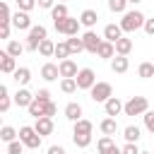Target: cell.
Here are the masks:
<instances>
[{
  "mask_svg": "<svg viewBox=\"0 0 154 154\" xmlns=\"http://www.w3.org/2000/svg\"><path fill=\"white\" fill-rule=\"evenodd\" d=\"M0 72H5V75L17 72V58H12L7 51H0Z\"/></svg>",
  "mask_w": 154,
  "mask_h": 154,
  "instance_id": "10",
  "label": "cell"
},
{
  "mask_svg": "<svg viewBox=\"0 0 154 154\" xmlns=\"http://www.w3.org/2000/svg\"><path fill=\"white\" fill-rule=\"evenodd\" d=\"M67 46H70V53H72V55H77V53L84 51V41L77 38V36H70V38H67Z\"/></svg>",
  "mask_w": 154,
  "mask_h": 154,
  "instance_id": "37",
  "label": "cell"
},
{
  "mask_svg": "<svg viewBox=\"0 0 154 154\" xmlns=\"http://www.w3.org/2000/svg\"><path fill=\"white\" fill-rule=\"evenodd\" d=\"M10 31H12V24H0V38L10 41Z\"/></svg>",
  "mask_w": 154,
  "mask_h": 154,
  "instance_id": "44",
  "label": "cell"
},
{
  "mask_svg": "<svg viewBox=\"0 0 154 154\" xmlns=\"http://www.w3.org/2000/svg\"><path fill=\"white\" fill-rule=\"evenodd\" d=\"M5 51H7V53H10L12 58H19V55H22V53L26 51V46H24V43H19V41H14V38H10V41H7V48H5Z\"/></svg>",
  "mask_w": 154,
  "mask_h": 154,
  "instance_id": "27",
  "label": "cell"
},
{
  "mask_svg": "<svg viewBox=\"0 0 154 154\" xmlns=\"http://www.w3.org/2000/svg\"><path fill=\"white\" fill-rule=\"evenodd\" d=\"M36 99L43 101V103H48V101H51V91H48V89H38V91H36Z\"/></svg>",
  "mask_w": 154,
  "mask_h": 154,
  "instance_id": "45",
  "label": "cell"
},
{
  "mask_svg": "<svg viewBox=\"0 0 154 154\" xmlns=\"http://www.w3.org/2000/svg\"><path fill=\"white\" fill-rule=\"evenodd\" d=\"M149 111V101H147V96H130L128 101H125V116H144Z\"/></svg>",
  "mask_w": 154,
  "mask_h": 154,
  "instance_id": "5",
  "label": "cell"
},
{
  "mask_svg": "<svg viewBox=\"0 0 154 154\" xmlns=\"http://www.w3.org/2000/svg\"><path fill=\"white\" fill-rule=\"evenodd\" d=\"M12 79H14L17 84H22V87H26V84L31 82V70H29V67H17V72L12 75Z\"/></svg>",
  "mask_w": 154,
  "mask_h": 154,
  "instance_id": "24",
  "label": "cell"
},
{
  "mask_svg": "<svg viewBox=\"0 0 154 154\" xmlns=\"http://www.w3.org/2000/svg\"><path fill=\"white\" fill-rule=\"evenodd\" d=\"M130 51H132V38L123 36V38L116 41V55H128Z\"/></svg>",
  "mask_w": 154,
  "mask_h": 154,
  "instance_id": "26",
  "label": "cell"
},
{
  "mask_svg": "<svg viewBox=\"0 0 154 154\" xmlns=\"http://www.w3.org/2000/svg\"><path fill=\"white\" fill-rule=\"evenodd\" d=\"M38 55H43V58H53V55H55V43H53L51 38L41 41V46H38Z\"/></svg>",
  "mask_w": 154,
  "mask_h": 154,
  "instance_id": "29",
  "label": "cell"
},
{
  "mask_svg": "<svg viewBox=\"0 0 154 154\" xmlns=\"http://www.w3.org/2000/svg\"><path fill=\"white\" fill-rule=\"evenodd\" d=\"M34 128H36V132H38L41 137H46V135L53 132V118H38V120L34 123Z\"/></svg>",
  "mask_w": 154,
  "mask_h": 154,
  "instance_id": "20",
  "label": "cell"
},
{
  "mask_svg": "<svg viewBox=\"0 0 154 154\" xmlns=\"http://www.w3.org/2000/svg\"><path fill=\"white\" fill-rule=\"evenodd\" d=\"M34 99H36V94H31V91H29L26 87H22V89H17V94H14V103H17L19 108H29Z\"/></svg>",
  "mask_w": 154,
  "mask_h": 154,
  "instance_id": "12",
  "label": "cell"
},
{
  "mask_svg": "<svg viewBox=\"0 0 154 154\" xmlns=\"http://www.w3.org/2000/svg\"><path fill=\"white\" fill-rule=\"evenodd\" d=\"M96 55H99V58H103V60H113V58H116V43H111V41H103Z\"/></svg>",
  "mask_w": 154,
  "mask_h": 154,
  "instance_id": "23",
  "label": "cell"
},
{
  "mask_svg": "<svg viewBox=\"0 0 154 154\" xmlns=\"http://www.w3.org/2000/svg\"><path fill=\"white\" fill-rule=\"evenodd\" d=\"M99 130H101L103 135H108V137L116 135V132H118V123H116V118H108V116H106V118L99 123Z\"/></svg>",
  "mask_w": 154,
  "mask_h": 154,
  "instance_id": "22",
  "label": "cell"
},
{
  "mask_svg": "<svg viewBox=\"0 0 154 154\" xmlns=\"http://www.w3.org/2000/svg\"><path fill=\"white\" fill-rule=\"evenodd\" d=\"M2 154H7V152H2Z\"/></svg>",
  "mask_w": 154,
  "mask_h": 154,
  "instance_id": "53",
  "label": "cell"
},
{
  "mask_svg": "<svg viewBox=\"0 0 154 154\" xmlns=\"http://www.w3.org/2000/svg\"><path fill=\"white\" fill-rule=\"evenodd\" d=\"M103 111H106L108 118H116V116H120V113L125 111V103H123L118 96H111V99L103 103Z\"/></svg>",
  "mask_w": 154,
  "mask_h": 154,
  "instance_id": "11",
  "label": "cell"
},
{
  "mask_svg": "<svg viewBox=\"0 0 154 154\" xmlns=\"http://www.w3.org/2000/svg\"><path fill=\"white\" fill-rule=\"evenodd\" d=\"M144 22H147V17H144L140 10H128L118 24H120L123 34H132V31H137V29H144Z\"/></svg>",
  "mask_w": 154,
  "mask_h": 154,
  "instance_id": "1",
  "label": "cell"
},
{
  "mask_svg": "<svg viewBox=\"0 0 154 154\" xmlns=\"http://www.w3.org/2000/svg\"><path fill=\"white\" fill-rule=\"evenodd\" d=\"M12 26L17 29V31H29L34 24H31V17H29V12H22V10H17L14 14H12Z\"/></svg>",
  "mask_w": 154,
  "mask_h": 154,
  "instance_id": "9",
  "label": "cell"
},
{
  "mask_svg": "<svg viewBox=\"0 0 154 154\" xmlns=\"http://www.w3.org/2000/svg\"><path fill=\"white\" fill-rule=\"evenodd\" d=\"M113 147H116V142H113V140H111L108 135H103V137H101V140L96 142V152H99V154H108V152H111Z\"/></svg>",
  "mask_w": 154,
  "mask_h": 154,
  "instance_id": "32",
  "label": "cell"
},
{
  "mask_svg": "<svg viewBox=\"0 0 154 154\" xmlns=\"http://www.w3.org/2000/svg\"><path fill=\"white\" fill-rule=\"evenodd\" d=\"M91 130H94V123H91V120H87V118H82V120H77V123H75L72 135H91Z\"/></svg>",
  "mask_w": 154,
  "mask_h": 154,
  "instance_id": "21",
  "label": "cell"
},
{
  "mask_svg": "<svg viewBox=\"0 0 154 154\" xmlns=\"http://www.w3.org/2000/svg\"><path fill=\"white\" fill-rule=\"evenodd\" d=\"M41 77H43L46 82H53V79L60 77V67H58L55 63H46V65L41 67Z\"/></svg>",
  "mask_w": 154,
  "mask_h": 154,
  "instance_id": "17",
  "label": "cell"
},
{
  "mask_svg": "<svg viewBox=\"0 0 154 154\" xmlns=\"http://www.w3.org/2000/svg\"><path fill=\"white\" fill-rule=\"evenodd\" d=\"M140 154H152V152H140Z\"/></svg>",
  "mask_w": 154,
  "mask_h": 154,
  "instance_id": "51",
  "label": "cell"
},
{
  "mask_svg": "<svg viewBox=\"0 0 154 154\" xmlns=\"http://www.w3.org/2000/svg\"><path fill=\"white\" fill-rule=\"evenodd\" d=\"M128 0H108V10L111 12H116V14H125L128 12Z\"/></svg>",
  "mask_w": 154,
  "mask_h": 154,
  "instance_id": "34",
  "label": "cell"
},
{
  "mask_svg": "<svg viewBox=\"0 0 154 154\" xmlns=\"http://www.w3.org/2000/svg\"><path fill=\"white\" fill-rule=\"evenodd\" d=\"M144 34H147V36H154V17H149V19L144 22Z\"/></svg>",
  "mask_w": 154,
  "mask_h": 154,
  "instance_id": "46",
  "label": "cell"
},
{
  "mask_svg": "<svg viewBox=\"0 0 154 154\" xmlns=\"http://www.w3.org/2000/svg\"><path fill=\"white\" fill-rule=\"evenodd\" d=\"M137 77H142V79L154 77V63H140V67H137Z\"/></svg>",
  "mask_w": 154,
  "mask_h": 154,
  "instance_id": "36",
  "label": "cell"
},
{
  "mask_svg": "<svg viewBox=\"0 0 154 154\" xmlns=\"http://www.w3.org/2000/svg\"><path fill=\"white\" fill-rule=\"evenodd\" d=\"M22 152H24V144L19 140H14V142L7 144V154H22Z\"/></svg>",
  "mask_w": 154,
  "mask_h": 154,
  "instance_id": "41",
  "label": "cell"
},
{
  "mask_svg": "<svg viewBox=\"0 0 154 154\" xmlns=\"http://www.w3.org/2000/svg\"><path fill=\"white\" fill-rule=\"evenodd\" d=\"M0 24H12V12H10V5L7 2L0 5Z\"/></svg>",
  "mask_w": 154,
  "mask_h": 154,
  "instance_id": "38",
  "label": "cell"
},
{
  "mask_svg": "<svg viewBox=\"0 0 154 154\" xmlns=\"http://www.w3.org/2000/svg\"><path fill=\"white\" fill-rule=\"evenodd\" d=\"M123 154H140V147H137L135 142H125V147H123Z\"/></svg>",
  "mask_w": 154,
  "mask_h": 154,
  "instance_id": "43",
  "label": "cell"
},
{
  "mask_svg": "<svg viewBox=\"0 0 154 154\" xmlns=\"http://www.w3.org/2000/svg\"><path fill=\"white\" fill-rule=\"evenodd\" d=\"M58 2H65V0H58Z\"/></svg>",
  "mask_w": 154,
  "mask_h": 154,
  "instance_id": "52",
  "label": "cell"
},
{
  "mask_svg": "<svg viewBox=\"0 0 154 154\" xmlns=\"http://www.w3.org/2000/svg\"><path fill=\"white\" fill-rule=\"evenodd\" d=\"M17 137H19V132H17L12 125H2V128H0V140H2V142L10 144V142H14Z\"/></svg>",
  "mask_w": 154,
  "mask_h": 154,
  "instance_id": "28",
  "label": "cell"
},
{
  "mask_svg": "<svg viewBox=\"0 0 154 154\" xmlns=\"http://www.w3.org/2000/svg\"><path fill=\"white\" fill-rule=\"evenodd\" d=\"M48 154H67V152H65V147H60V144H53V147H48Z\"/></svg>",
  "mask_w": 154,
  "mask_h": 154,
  "instance_id": "48",
  "label": "cell"
},
{
  "mask_svg": "<svg viewBox=\"0 0 154 154\" xmlns=\"http://www.w3.org/2000/svg\"><path fill=\"white\" fill-rule=\"evenodd\" d=\"M48 103H51V101H48ZM48 103H43V101H38V99H34V101H31V106H29L26 111H29V116H34V118L38 120V118H46Z\"/></svg>",
  "mask_w": 154,
  "mask_h": 154,
  "instance_id": "16",
  "label": "cell"
},
{
  "mask_svg": "<svg viewBox=\"0 0 154 154\" xmlns=\"http://www.w3.org/2000/svg\"><path fill=\"white\" fill-rule=\"evenodd\" d=\"M118 38H123V29H120V24H106V29H103V41L116 43Z\"/></svg>",
  "mask_w": 154,
  "mask_h": 154,
  "instance_id": "15",
  "label": "cell"
},
{
  "mask_svg": "<svg viewBox=\"0 0 154 154\" xmlns=\"http://www.w3.org/2000/svg\"><path fill=\"white\" fill-rule=\"evenodd\" d=\"M79 22H82V26L91 29V26H96V22H99V12H96V10H91V7H87V10L79 14Z\"/></svg>",
  "mask_w": 154,
  "mask_h": 154,
  "instance_id": "14",
  "label": "cell"
},
{
  "mask_svg": "<svg viewBox=\"0 0 154 154\" xmlns=\"http://www.w3.org/2000/svg\"><path fill=\"white\" fill-rule=\"evenodd\" d=\"M128 2H132V5H137V2H142V0H128Z\"/></svg>",
  "mask_w": 154,
  "mask_h": 154,
  "instance_id": "50",
  "label": "cell"
},
{
  "mask_svg": "<svg viewBox=\"0 0 154 154\" xmlns=\"http://www.w3.org/2000/svg\"><path fill=\"white\" fill-rule=\"evenodd\" d=\"M82 113H84V111H82V106H79V103H75V101L65 106V118H67L70 123H77V120H82Z\"/></svg>",
  "mask_w": 154,
  "mask_h": 154,
  "instance_id": "18",
  "label": "cell"
},
{
  "mask_svg": "<svg viewBox=\"0 0 154 154\" xmlns=\"http://www.w3.org/2000/svg\"><path fill=\"white\" fill-rule=\"evenodd\" d=\"M53 26H55V31L58 34H63V36H77L79 34V26H82V22L77 19V17H65V19H58V22H53Z\"/></svg>",
  "mask_w": 154,
  "mask_h": 154,
  "instance_id": "4",
  "label": "cell"
},
{
  "mask_svg": "<svg viewBox=\"0 0 154 154\" xmlns=\"http://www.w3.org/2000/svg\"><path fill=\"white\" fill-rule=\"evenodd\" d=\"M46 38H48V29H46L43 24H34V26L29 29V34H26L24 46H26V51H38L41 41H46Z\"/></svg>",
  "mask_w": 154,
  "mask_h": 154,
  "instance_id": "2",
  "label": "cell"
},
{
  "mask_svg": "<svg viewBox=\"0 0 154 154\" xmlns=\"http://www.w3.org/2000/svg\"><path fill=\"white\" fill-rule=\"evenodd\" d=\"M41 135L36 132V128L34 125H22L19 128V142L26 147V149H38L41 147Z\"/></svg>",
  "mask_w": 154,
  "mask_h": 154,
  "instance_id": "3",
  "label": "cell"
},
{
  "mask_svg": "<svg viewBox=\"0 0 154 154\" xmlns=\"http://www.w3.org/2000/svg\"><path fill=\"white\" fill-rule=\"evenodd\" d=\"M82 41H84V51L87 53H99V48H101V43H103V38L96 34V31H91V29H87L84 34H82Z\"/></svg>",
  "mask_w": 154,
  "mask_h": 154,
  "instance_id": "7",
  "label": "cell"
},
{
  "mask_svg": "<svg viewBox=\"0 0 154 154\" xmlns=\"http://www.w3.org/2000/svg\"><path fill=\"white\" fill-rule=\"evenodd\" d=\"M75 79H77V87H79V89H87V91H89V89L96 84V72H94L91 67H82Z\"/></svg>",
  "mask_w": 154,
  "mask_h": 154,
  "instance_id": "8",
  "label": "cell"
},
{
  "mask_svg": "<svg viewBox=\"0 0 154 154\" xmlns=\"http://www.w3.org/2000/svg\"><path fill=\"white\" fill-rule=\"evenodd\" d=\"M12 96H10V91H7V87L5 84H0V113H7L10 111V106H12Z\"/></svg>",
  "mask_w": 154,
  "mask_h": 154,
  "instance_id": "25",
  "label": "cell"
},
{
  "mask_svg": "<svg viewBox=\"0 0 154 154\" xmlns=\"http://www.w3.org/2000/svg\"><path fill=\"white\" fill-rule=\"evenodd\" d=\"M140 135H142V130H140L137 125H128V128L123 130V137H125V142H135V144H137Z\"/></svg>",
  "mask_w": 154,
  "mask_h": 154,
  "instance_id": "31",
  "label": "cell"
},
{
  "mask_svg": "<svg viewBox=\"0 0 154 154\" xmlns=\"http://www.w3.org/2000/svg\"><path fill=\"white\" fill-rule=\"evenodd\" d=\"M14 2H17V10L22 12H31L36 7V0H14Z\"/></svg>",
  "mask_w": 154,
  "mask_h": 154,
  "instance_id": "40",
  "label": "cell"
},
{
  "mask_svg": "<svg viewBox=\"0 0 154 154\" xmlns=\"http://www.w3.org/2000/svg\"><path fill=\"white\" fill-rule=\"evenodd\" d=\"M55 113H58V106H55V103L51 101V103H48V111H46V118H53Z\"/></svg>",
  "mask_w": 154,
  "mask_h": 154,
  "instance_id": "49",
  "label": "cell"
},
{
  "mask_svg": "<svg viewBox=\"0 0 154 154\" xmlns=\"http://www.w3.org/2000/svg\"><path fill=\"white\" fill-rule=\"evenodd\" d=\"M152 154H154V152H152Z\"/></svg>",
  "mask_w": 154,
  "mask_h": 154,
  "instance_id": "54",
  "label": "cell"
},
{
  "mask_svg": "<svg viewBox=\"0 0 154 154\" xmlns=\"http://www.w3.org/2000/svg\"><path fill=\"white\" fill-rule=\"evenodd\" d=\"M51 17H53V22H58V19H65V17H70V12H67V5L65 2H58L53 10H51Z\"/></svg>",
  "mask_w": 154,
  "mask_h": 154,
  "instance_id": "33",
  "label": "cell"
},
{
  "mask_svg": "<svg viewBox=\"0 0 154 154\" xmlns=\"http://www.w3.org/2000/svg\"><path fill=\"white\" fill-rule=\"evenodd\" d=\"M58 67H60V77L65 79V77H77V63L72 60V58H67V60H60L58 63Z\"/></svg>",
  "mask_w": 154,
  "mask_h": 154,
  "instance_id": "13",
  "label": "cell"
},
{
  "mask_svg": "<svg viewBox=\"0 0 154 154\" xmlns=\"http://www.w3.org/2000/svg\"><path fill=\"white\" fill-rule=\"evenodd\" d=\"M89 96H91L94 103H106V101L113 96V87H111V82H96V84L89 89Z\"/></svg>",
  "mask_w": 154,
  "mask_h": 154,
  "instance_id": "6",
  "label": "cell"
},
{
  "mask_svg": "<svg viewBox=\"0 0 154 154\" xmlns=\"http://www.w3.org/2000/svg\"><path fill=\"white\" fill-rule=\"evenodd\" d=\"M128 67H130V60H128V55H116V58L111 60V70H113V72H118V75L128 72Z\"/></svg>",
  "mask_w": 154,
  "mask_h": 154,
  "instance_id": "19",
  "label": "cell"
},
{
  "mask_svg": "<svg viewBox=\"0 0 154 154\" xmlns=\"http://www.w3.org/2000/svg\"><path fill=\"white\" fill-rule=\"evenodd\" d=\"M72 53H70V46H67V41H58L55 43V58H60V60H67Z\"/></svg>",
  "mask_w": 154,
  "mask_h": 154,
  "instance_id": "35",
  "label": "cell"
},
{
  "mask_svg": "<svg viewBox=\"0 0 154 154\" xmlns=\"http://www.w3.org/2000/svg\"><path fill=\"white\" fill-rule=\"evenodd\" d=\"M142 118H144V128H147V130L154 135V111H147Z\"/></svg>",
  "mask_w": 154,
  "mask_h": 154,
  "instance_id": "42",
  "label": "cell"
},
{
  "mask_svg": "<svg viewBox=\"0 0 154 154\" xmlns=\"http://www.w3.org/2000/svg\"><path fill=\"white\" fill-rule=\"evenodd\" d=\"M72 142H75V147L84 149V147L91 144V135H72Z\"/></svg>",
  "mask_w": 154,
  "mask_h": 154,
  "instance_id": "39",
  "label": "cell"
},
{
  "mask_svg": "<svg viewBox=\"0 0 154 154\" xmlns=\"http://www.w3.org/2000/svg\"><path fill=\"white\" fill-rule=\"evenodd\" d=\"M36 5H38L41 10H53V7H55V0H36Z\"/></svg>",
  "mask_w": 154,
  "mask_h": 154,
  "instance_id": "47",
  "label": "cell"
},
{
  "mask_svg": "<svg viewBox=\"0 0 154 154\" xmlns=\"http://www.w3.org/2000/svg\"><path fill=\"white\" fill-rule=\"evenodd\" d=\"M79 87H77V79L75 77H65V79H60V91L63 94H75Z\"/></svg>",
  "mask_w": 154,
  "mask_h": 154,
  "instance_id": "30",
  "label": "cell"
}]
</instances>
